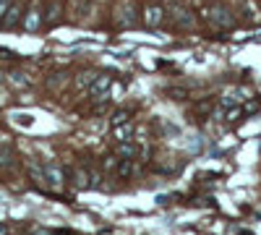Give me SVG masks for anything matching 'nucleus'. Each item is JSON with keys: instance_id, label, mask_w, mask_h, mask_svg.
I'll return each instance as SVG.
<instances>
[{"instance_id": "obj_1", "label": "nucleus", "mask_w": 261, "mask_h": 235, "mask_svg": "<svg viewBox=\"0 0 261 235\" xmlns=\"http://www.w3.org/2000/svg\"><path fill=\"white\" fill-rule=\"evenodd\" d=\"M201 18L206 21L209 27H214V29H232L235 27V16L225 6H209V8H204Z\"/></svg>"}, {"instance_id": "obj_2", "label": "nucleus", "mask_w": 261, "mask_h": 235, "mask_svg": "<svg viewBox=\"0 0 261 235\" xmlns=\"http://www.w3.org/2000/svg\"><path fill=\"white\" fill-rule=\"evenodd\" d=\"M115 21H118V27L136 24V6L130 3V0H120L118 8H115Z\"/></svg>"}, {"instance_id": "obj_3", "label": "nucleus", "mask_w": 261, "mask_h": 235, "mask_svg": "<svg viewBox=\"0 0 261 235\" xmlns=\"http://www.w3.org/2000/svg\"><path fill=\"white\" fill-rule=\"evenodd\" d=\"M42 21H45V16H42V8L32 6V8L24 13V18H21V29H24V32H29V34H34V32H39Z\"/></svg>"}, {"instance_id": "obj_4", "label": "nucleus", "mask_w": 261, "mask_h": 235, "mask_svg": "<svg viewBox=\"0 0 261 235\" xmlns=\"http://www.w3.org/2000/svg\"><path fill=\"white\" fill-rule=\"evenodd\" d=\"M110 87H113V79L110 76H97L86 92H89L92 99H107V97H110Z\"/></svg>"}, {"instance_id": "obj_5", "label": "nucleus", "mask_w": 261, "mask_h": 235, "mask_svg": "<svg viewBox=\"0 0 261 235\" xmlns=\"http://www.w3.org/2000/svg\"><path fill=\"white\" fill-rule=\"evenodd\" d=\"M21 18H24V8H21V3H11V8L3 16V21H0V27L3 29H16V27H21Z\"/></svg>"}, {"instance_id": "obj_6", "label": "nucleus", "mask_w": 261, "mask_h": 235, "mask_svg": "<svg viewBox=\"0 0 261 235\" xmlns=\"http://www.w3.org/2000/svg\"><path fill=\"white\" fill-rule=\"evenodd\" d=\"M141 18H144L146 27H160L162 21H165V8L162 6H146Z\"/></svg>"}, {"instance_id": "obj_7", "label": "nucleus", "mask_w": 261, "mask_h": 235, "mask_svg": "<svg viewBox=\"0 0 261 235\" xmlns=\"http://www.w3.org/2000/svg\"><path fill=\"white\" fill-rule=\"evenodd\" d=\"M42 170H45V180H47L50 186H55V188H60V186H63V170H60L58 165L47 162Z\"/></svg>"}, {"instance_id": "obj_8", "label": "nucleus", "mask_w": 261, "mask_h": 235, "mask_svg": "<svg viewBox=\"0 0 261 235\" xmlns=\"http://www.w3.org/2000/svg\"><path fill=\"white\" fill-rule=\"evenodd\" d=\"M113 136H115L118 141H130V136H134V123H120V125H115Z\"/></svg>"}, {"instance_id": "obj_9", "label": "nucleus", "mask_w": 261, "mask_h": 235, "mask_svg": "<svg viewBox=\"0 0 261 235\" xmlns=\"http://www.w3.org/2000/svg\"><path fill=\"white\" fill-rule=\"evenodd\" d=\"M175 21H178L183 29H193V24H196V18H193L191 11H186V8H175Z\"/></svg>"}, {"instance_id": "obj_10", "label": "nucleus", "mask_w": 261, "mask_h": 235, "mask_svg": "<svg viewBox=\"0 0 261 235\" xmlns=\"http://www.w3.org/2000/svg\"><path fill=\"white\" fill-rule=\"evenodd\" d=\"M134 170H136V162H134V160H120L118 167H115V173H118L120 178H128L130 173H134Z\"/></svg>"}, {"instance_id": "obj_11", "label": "nucleus", "mask_w": 261, "mask_h": 235, "mask_svg": "<svg viewBox=\"0 0 261 235\" xmlns=\"http://www.w3.org/2000/svg\"><path fill=\"white\" fill-rule=\"evenodd\" d=\"M58 18H60V3L58 0H53L50 3V8H47V13H45V24H58Z\"/></svg>"}, {"instance_id": "obj_12", "label": "nucleus", "mask_w": 261, "mask_h": 235, "mask_svg": "<svg viewBox=\"0 0 261 235\" xmlns=\"http://www.w3.org/2000/svg\"><path fill=\"white\" fill-rule=\"evenodd\" d=\"M136 152H139V149H136V146H130L128 141H120V144H118V157L130 160V157H136Z\"/></svg>"}, {"instance_id": "obj_13", "label": "nucleus", "mask_w": 261, "mask_h": 235, "mask_svg": "<svg viewBox=\"0 0 261 235\" xmlns=\"http://www.w3.org/2000/svg\"><path fill=\"white\" fill-rule=\"evenodd\" d=\"M94 79H97V73H92V71H89V73H84V76L76 81V89H89Z\"/></svg>"}, {"instance_id": "obj_14", "label": "nucleus", "mask_w": 261, "mask_h": 235, "mask_svg": "<svg viewBox=\"0 0 261 235\" xmlns=\"http://www.w3.org/2000/svg\"><path fill=\"white\" fill-rule=\"evenodd\" d=\"M128 118H130V113H128V110H120V113H115V115H113V123H115V125H120V123H128Z\"/></svg>"}, {"instance_id": "obj_15", "label": "nucleus", "mask_w": 261, "mask_h": 235, "mask_svg": "<svg viewBox=\"0 0 261 235\" xmlns=\"http://www.w3.org/2000/svg\"><path fill=\"white\" fill-rule=\"evenodd\" d=\"M11 162V152H8V149H0V167H6Z\"/></svg>"}, {"instance_id": "obj_16", "label": "nucleus", "mask_w": 261, "mask_h": 235, "mask_svg": "<svg viewBox=\"0 0 261 235\" xmlns=\"http://www.w3.org/2000/svg\"><path fill=\"white\" fill-rule=\"evenodd\" d=\"M118 162H120V157H118V160H115V157H105V167H107V170L118 167Z\"/></svg>"}, {"instance_id": "obj_17", "label": "nucleus", "mask_w": 261, "mask_h": 235, "mask_svg": "<svg viewBox=\"0 0 261 235\" xmlns=\"http://www.w3.org/2000/svg\"><path fill=\"white\" fill-rule=\"evenodd\" d=\"M241 115H243V108H235V110H230V113H227V120H238Z\"/></svg>"}, {"instance_id": "obj_18", "label": "nucleus", "mask_w": 261, "mask_h": 235, "mask_svg": "<svg viewBox=\"0 0 261 235\" xmlns=\"http://www.w3.org/2000/svg\"><path fill=\"white\" fill-rule=\"evenodd\" d=\"M8 8H11V0H0V21H3V16H6Z\"/></svg>"}]
</instances>
